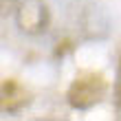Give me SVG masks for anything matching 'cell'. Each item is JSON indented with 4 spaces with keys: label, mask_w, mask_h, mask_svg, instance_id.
Instances as JSON below:
<instances>
[{
    "label": "cell",
    "mask_w": 121,
    "mask_h": 121,
    "mask_svg": "<svg viewBox=\"0 0 121 121\" xmlns=\"http://www.w3.org/2000/svg\"><path fill=\"white\" fill-rule=\"evenodd\" d=\"M29 101H31V95L20 82L11 79V77L2 82V112L16 115V112H20Z\"/></svg>",
    "instance_id": "obj_3"
},
{
    "label": "cell",
    "mask_w": 121,
    "mask_h": 121,
    "mask_svg": "<svg viewBox=\"0 0 121 121\" xmlns=\"http://www.w3.org/2000/svg\"><path fill=\"white\" fill-rule=\"evenodd\" d=\"M117 97L121 99V64H119V82H117Z\"/></svg>",
    "instance_id": "obj_4"
},
{
    "label": "cell",
    "mask_w": 121,
    "mask_h": 121,
    "mask_svg": "<svg viewBox=\"0 0 121 121\" xmlns=\"http://www.w3.org/2000/svg\"><path fill=\"white\" fill-rule=\"evenodd\" d=\"M18 24L20 29L31 33V35H38V33H44L46 26H48V9L42 0H24L18 9Z\"/></svg>",
    "instance_id": "obj_2"
},
{
    "label": "cell",
    "mask_w": 121,
    "mask_h": 121,
    "mask_svg": "<svg viewBox=\"0 0 121 121\" xmlns=\"http://www.w3.org/2000/svg\"><path fill=\"white\" fill-rule=\"evenodd\" d=\"M108 92V82L101 73H82L75 77V82L68 86L66 99L68 106L75 110H88L99 104Z\"/></svg>",
    "instance_id": "obj_1"
}]
</instances>
